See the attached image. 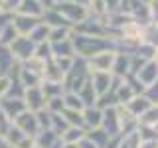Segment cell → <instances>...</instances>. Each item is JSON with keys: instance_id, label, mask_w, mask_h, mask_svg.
I'll use <instances>...</instances> for the list:
<instances>
[{"instance_id": "obj_1", "label": "cell", "mask_w": 158, "mask_h": 148, "mask_svg": "<svg viewBox=\"0 0 158 148\" xmlns=\"http://www.w3.org/2000/svg\"><path fill=\"white\" fill-rule=\"evenodd\" d=\"M87 81H89L87 59H83V57H77V56H75L71 69H69L65 75H63L61 85H63V89H65V91H73V93H77Z\"/></svg>"}, {"instance_id": "obj_2", "label": "cell", "mask_w": 158, "mask_h": 148, "mask_svg": "<svg viewBox=\"0 0 158 148\" xmlns=\"http://www.w3.org/2000/svg\"><path fill=\"white\" fill-rule=\"evenodd\" d=\"M56 10L71 24V26L83 22V20L89 16L87 6L85 4H79V2H56Z\"/></svg>"}, {"instance_id": "obj_3", "label": "cell", "mask_w": 158, "mask_h": 148, "mask_svg": "<svg viewBox=\"0 0 158 148\" xmlns=\"http://www.w3.org/2000/svg\"><path fill=\"white\" fill-rule=\"evenodd\" d=\"M8 47H10V51H12V56L18 63H24L26 59H30L34 56V51H36V43L32 42L30 36H18Z\"/></svg>"}, {"instance_id": "obj_4", "label": "cell", "mask_w": 158, "mask_h": 148, "mask_svg": "<svg viewBox=\"0 0 158 148\" xmlns=\"http://www.w3.org/2000/svg\"><path fill=\"white\" fill-rule=\"evenodd\" d=\"M14 125H16L20 130H22L26 136H30V138H36L38 132H40V125H38L36 113H32V111H24L22 115H18L16 118H14Z\"/></svg>"}, {"instance_id": "obj_5", "label": "cell", "mask_w": 158, "mask_h": 148, "mask_svg": "<svg viewBox=\"0 0 158 148\" xmlns=\"http://www.w3.org/2000/svg\"><path fill=\"white\" fill-rule=\"evenodd\" d=\"M24 103H26V109L28 111H32V113H38V111H42V109H46V103H48V99L46 95H44V91H42V87H28L26 91H24Z\"/></svg>"}, {"instance_id": "obj_6", "label": "cell", "mask_w": 158, "mask_h": 148, "mask_svg": "<svg viewBox=\"0 0 158 148\" xmlns=\"http://www.w3.org/2000/svg\"><path fill=\"white\" fill-rule=\"evenodd\" d=\"M113 61H115V51H103V53H97V56H93V57L87 59L89 73H93V71H105V73H111Z\"/></svg>"}, {"instance_id": "obj_7", "label": "cell", "mask_w": 158, "mask_h": 148, "mask_svg": "<svg viewBox=\"0 0 158 148\" xmlns=\"http://www.w3.org/2000/svg\"><path fill=\"white\" fill-rule=\"evenodd\" d=\"M101 128L107 132L109 136H118L121 134V125H118V117H117V105L103 109V121Z\"/></svg>"}, {"instance_id": "obj_8", "label": "cell", "mask_w": 158, "mask_h": 148, "mask_svg": "<svg viewBox=\"0 0 158 148\" xmlns=\"http://www.w3.org/2000/svg\"><path fill=\"white\" fill-rule=\"evenodd\" d=\"M0 111L6 115L10 121L14 122V118L18 115H22L24 111H28L26 109V103H24V99H12V97H4L0 99Z\"/></svg>"}, {"instance_id": "obj_9", "label": "cell", "mask_w": 158, "mask_h": 148, "mask_svg": "<svg viewBox=\"0 0 158 148\" xmlns=\"http://www.w3.org/2000/svg\"><path fill=\"white\" fill-rule=\"evenodd\" d=\"M113 79H115L113 73H105V71H93V73H89V81H91L93 89H95L97 97H103L109 91V87L113 85Z\"/></svg>"}, {"instance_id": "obj_10", "label": "cell", "mask_w": 158, "mask_h": 148, "mask_svg": "<svg viewBox=\"0 0 158 148\" xmlns=\"http://www.w3.org/2000/svg\"><path fill=\"white\" fill-rule=\"evenodd\" d=\"M40 22H42V18L26 16V14H14V18H12V26L18 32V36H30V32H32Z\"/></svg>"}, {"instance_id": "obj_11", "label": "cell", "mask_w": 158, "mask_h": 148, "mask_svg": "<svg viewBox=\"0 0 158 148\" xmlns=\"http://www.w3.org/2000/svg\"><path fill=\"white\" fill-rule=\"evenodd\" d=\"M136 79H138V81H140L144 87L152 85V83L158 79V63L154 61V59H148L144 65L140 67V71L136 73Z\"/></svg>"}, {"instance_id": "obj_12", "label": "cell", "mask_w": 158, "mask_h": 148, "mask_svg": "<svg viewBox=\"0 0 158 148\" xmlns=\"http://www.w3.org/2000/svg\"><path fill=\"white\" fill-rule=\"evenodd\" d=\"M131 71V53H115V61H113L111 73L115 77L125 79Z\"/></svg>"}, {"instance_id": "obj_13", "label": "cell", "mask_w": 158, "mask_h": 148, "mask_svg": "<svg viewBox=\"0 0 158 148\" xmlns=\"http://www.w3.org/2000/svg\"><path fill=\"white\" fill-rule=\"evenodd\" d=\"M101 121H103V109H99L97 105L83 109V122H85L87 130L99 128V126H101Z\"/></svg>"}, {"instance_id": "obj_14", "label": "cell", "mask_w": 158, "mask_h": 148, "mask_svg": "<svg viewBox=\"0 0 158 148\" xmlns=\"http://www.w3.org/2000/svg\"><path fill=\"white\" fill-rule=\"evenodd\" d=\"M42 22L44 24H48L49 28H61V26H67V28H73L71 24L67 22L65 18L61 16V14L56 10V6L53 8H48V10H44V14H42Z\"/></svg>"}, {"instance_id": "obj_15", "label": "cell", "mask_w": 158, "mask_h": 148, "mask_svg": "<svg viewBox=\"0 0 158 148\" xmlns=\"http://www.w3.org/2000/svg\"><path fill=\"white\" fill-rule=\"evenodd\" d=\"M49 46H52V57H75V47H73L71 38L49 43Z\"/></svg>"}, {"instance_id": "obj_16", "label": "cell", "mask_w": 158, "mask_h": 148, "mask_svg": "<svg viewBox=\"0 0 158 148\" xmlns=\"http://www.w3.org/2000/svg\"><path fill=\"white\" fill-rule=\"evenodd\" d=\"M150 105H152V103L148 101L144 95H136V97H132L125 107H127V109H128V111H131L136 118H140V117L148 111V109H150Z\"/></svg>"}, {"instance_id": "obj_17", "label": "cell", "mask_w": 158, "mask_h": 148, "mask_svg": "<svg viewBox=\"0 0 158 148\" xmlns=\"http://www.w3.org/2000/svg\"><path fill=\"white\" fill-rule=\"evenodd\" d=\"M44 10H46V8L40 4V0H22V2H20V6H18V10L14 14H26V16L42 18Z\"/></svg>"}, {"instance_id": "obj_18", "label": "cell", "mask_w": 158, "mask_h": 148, "mask_svg": "<svg viewBox=\"0 0 158 148\" xmlns=\"http://www.w3.org/2000/svg\"><path fill=\"white\" fill-rule=\"evenodd\" d=\"M16 59H14L12 51L8 46H0V75H10L12 69L16 67Z\"/></svg>"}, {"instance_id": "obj_19", "label": "cell", "mask_w": 158, "mask_h": 148, "mask_svg": "<svg viewBox=\"0 0 158 148\" xmlns=\"http://www.w3.org/2000/svg\"><path fill=\"white\" fill-rule=\"evenodd\" d=\"M77 95L81 97V101H83V105H85V107H93V105H97V101H99V97H97L95 89H93V85H91V81H87L85 85L79 89Z\"/></svg>"}, {"instance_id": "obj_20", "label": "cell", "mask_w": 158, "mask_h": 148, "mask_svg": "<svg viewBox=\"0 0 158 148\" xmlns=\"http://www.w3.org/2000/svg\"><path fill=\"white\" fill-rule=\"evenodd\" d=\"M61 99H63V107L65 109H71V111H83V109H85L81 97H79L77 93H73V91H65L61 95Z\"/></svg>"}, {"instance_id": "obj_21", "label": "cell", "mask_w": 158, "mask_h": 148, "mask_svg": "<svg viewBox=\"0 0 158 148\" xmlns=\"http://www.w3.org/2000/svg\"><path fill=\"white\" fill-rule=\"evenodd\" d=\"M142 43L158 49V26L154 24H148V26L142 28Z\"/></svg>"}, {"instance_id": "obj_22", "label": "cell", "mask_w": 158, "mask_h": 148, "mask_svg": "<svg viewBox=\"0 0 158 148\" xmlns=\"http://www.w3.org/2000/svg\"><path fill=\"white\" fill-rule=\"evenodd\" d=\"M61 117L65 118V122L69 126H79L85 128V122H83V111H71V109H63Z\"/></svg>"}, {"instance_id": "obj_23", "label": "cell", "mask_w": 158, "mask_h": 148, "mask_svg": "<svg viewBox=\"0 0 158 148\" xmlns=\"http://www.w3.org/2000/svg\"><path fill=\"white\" fill-rule=\"evenodd\" d=\"M42 91H44V95H46V99L49 101V99H53V97H61L63 93H65V89H63L61 83H53V81H42Z\"/></svg>"}, {"instance_id": "obj_24", "label": "cell", "mask_w": 158, "mask_h": 148, "mask_svg": "<svg viewBox=\"0 0 158 148\" xmlns=\"http://www.w3.org/2000/svg\"><path fill=\"white\" fill-rule=\"evenodd\" d=\"M73 36V28H67V26H61V28H49V36H48V42L49 43H56V42H61V39H67Z\"/></svg>"}, {"instance_id": "obj_25", "label": "cell", "mask_w": 158, "mask_h": 148, "mask_svg": "<svg viewBox=\"0 0 158 148\" xmlns=\"http://www.w3.org/2000/svg\"><path fill=\"white\" fill-rule=\"evenodd\" d=\"M87 138H89V140H93V144H95L97 148H105L111 136H109L107 132L99 126V128H93V130H87Z\"/></svg>"}, {"instance_id": "obj_26", "label": "cell", "mask_w": 158, "mask_h": 148, "mask_svg": "<svg viewBox=\"0 0 158 148\" xmlns=\"http://www.w3.org/2000/svg\"><path fill=\"white\" fill-rule=\"evenodd\" d=\"M87 134V128H79V126H69L61 136V142H79L81 138H85Z\"/></svg>"}, {"instance_id": "obj_27", "label": "cell", "mask_w": 158, "mask_h": 148, "mask_svg": "<svg viewBox=\"0 0 158 148\" xmlns=\"http://www.w3.org/2000/svg\"><path fill=\"white\" fill-rule=\"evenodd\" d=\"M48 36H49V26L44 22H40L36 28L30 32V38H32L34 43H42V42H48Z\"/></svg>"}, {"instance_id": "obj_28", "label": "cell", "mask_w": 158, "mask_h": 148, "mask_svg": "<svg viewBox=\"0 0 158 148\" xmlns=\"http://www.w3.org/2000/svg\"><path fill=\"white\" fill-rule=\"evenodd\" d=\"M16 38H18V32L14 30L12 22H10L8 26L0 28V46H10V43H12Z\"/></svg>"}, {"instance_id": "obj_29", "label": "cell", "mask_w": 158, "mask_h": 148, "mask_svg": "<svg viewBox=\"0 0 158 148\" xmlns=\"http://www.w3.org/2000/svg\"><path fill=\"white\" fill-rule=\"evenodd\" d=\"M158 122V103L156 105H150V109L138 118V125H148V126H154Z\"/></svg>"}, {"instance_id": "obj_30", "label": "cell", "mask_w": 158, "mask_h": 148, "mask_svg": "<svg viewBox=\"0 0 158 148\" xmlns=\"http://www.w3.org/2000/svg\"><path fill=\"white\" fill-rule=\"evenodd\" d=\"M4 138H6V140H8V142H10L12 146H18L20 142H22L24 138H26V134H24V132L20 130V128H18L16 125H12V126L8 128V132L4 134Z\"/></svg>"}, {"instance_id": "obj_31", "label": "cell", "mask_w": 158, "mask_h": 148, "mask_svg": "<svg viewBox=\"0 0 158 148\" xmlns=\"http://www.w3.org/2000/svg\"><path fill=\"white\" fill-rule=\"evenodd\" d=\"M36 118H38L40 130H49V126H52V113H49L48 109L38 111V113H36Z\"/></svg>"}, {"instance_id": "obj_32", "label": "cell", "mask_w": 158, "mask_h": 148, "mask_svg": "<svg viewBox=\"0 0 158 148\" xmlns=\"http://www.w3.org/2000/svg\"><path fill=\"white\" fill-rule=\"evenodd\" d=\"M34 56L44 59V61H49L52 59V46H49V42H42V43H36V51H34Z\"/></svg>"}, {"instance_id": "obj_33", "label": "cell", "mask_w": 158, "mask_h": 148, "mask_svg": "<svg viewBox=\"0 0 158 148\" xmlns=\"http://www.w3.org/2000/svg\"><path fill=\"white\" fill-rule=\"evenodd\" d=\"M142 95H144L148 101L152 103V105H156L158 103V79L152 85H148V87H144V91H142Z\"/></svg>"}, {"instance_id": "obj_34", "label": "cell", "mask_w": 158, "mask_h": 148, "mask_svg": "<svg viewBox=\"0 0 158 148\" xmlns=\"http://www.w3.org/2000/svg\"><path fill=\"white\" fill-rule=\"evenodd\" d=\"M148 14H150V24L158 26V0H152L148 4Z\"/></svg>"}, {"instance_id": "obj_35", "label": "cell", "mask_w": 158, "mask_h": 148, "mask_svg": "<svg viewBox=\"0 0 158 148\" xmlns=\"http://www.w3.org/2000/svg\"><path fill=\"white\" fill-rule=\"evenodd\" d=\"M8 85H10V77H8V75H0V99L6 97Z\"/></svg>"}, {"instance_id": "obj_36", "label": "cell", "mask_w": 158, "mask_h": 148, "mask_svg": "<svg viewBox=\"0 0 158 148\" xmlns=\"http://www.w3.org/2000/svg\"><path fill=\"white\" fill-rule=\"evenodd\" d=\"M121 2H123V0H105L109 12H117V10H121Z\"/></svg>"}, {"instance_id": "obj_37", "label": "cell", "mask_w": 158, "mask_h": 148, "mask_svg": "<svg viewBox=\"0 0 158 148\" xmlns=\"http://www.w3.org/2000/svg\"><path fill=\"white\" fill-rule=\"evenodd\" d=\"M79 148H97V146L93 144V140H89L87 134H85V138H81V140H79Z\"/></svg>"}, {"instance_id": "obj_38", "label": "cell", "mask_w": 158, "mask_h": 148, "mask_svg": "<svg viewBox=\"0 0 158 148\" xmlns=\"http://www.w3.org/2000/svg\"><path fill=\"white\" fill-rule=\"evenodd\" d=\"M40 4L48 10V8H53V6H56V0H40Z\"/></svg>"}, {"instance_id": "obj_39", "label": "cell", "mask_w": 158, "mask_h": 148, "mask_svg": "<svg viewBox=\"0 0 158 148\" xmlns=\"http://www.w3.org/2000/svg\"><path fill=\"white\" fill-rule=\"evenodd\" d=\"M0 148H16V146H12V144H10V142L6 140V138L0 134Z\"/></svg>"}, {"instance_id": "obj_40", "label": "cell", "mask_w": 158, "mask_h": 148, "mask_svg": "<svg viewBox=\"0 0 158 148\" xmlns=\"http://www.w3.org/2000/svg\"><path fill=\"white\" fill-rule=\"evenodd\" d=\"M61 148H79V142H63Z\"/></svg>"}, {"instance_id": "obj_41", "label": "cell", "mask_w": 158, "mask_h": 148, "mask_svg": "<svg viewBox=\"0 0 158 148\" xmlns=\"http://www.w3.org/2000/svg\"><path fill=\"white\" fill-rule=\"evenodd\" d=\"M154 130H156V132H158V122H156V125H154Z\"/></svg>"}, {"instance_id": "obj_42", "label": "cell", "mask_w": 158, "mask_h": 148, "mask_svg": "<svg viewBox=\"0 0 158 148\" xmlns=\"http://www.w3.org/2000/svg\"><path fill=\"white\" fill-rule=\"evenodd\" d=\"M83 2H89V0H83Z\"/></svg>"}, {"instance_id": "obj_43", "label": "cell", "mask_w": 158, "mask_h": 148, "mask_svg": "<svg viewBox=\"0 0 158 148\" xmlns=\"http://www.w3.org/2000/svg\"><path fill=\"white\" fill-rule=\"evenodd\" d=\"M0 10H2V8H0Z\"/></svg>"}]
</instances>
